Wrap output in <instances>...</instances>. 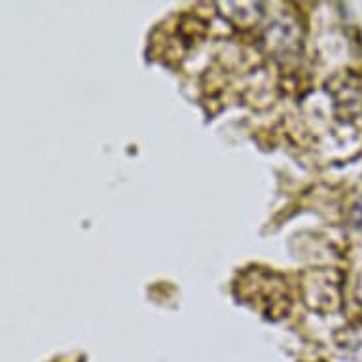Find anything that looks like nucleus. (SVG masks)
<instances>
[{"instance_id":"1","label":"nucleus","mask_w":362,"mask_h":362,"mask_svg":"<svg viewBox=\"0 0 362 362\" xmlns=\"http://www.w3.org/2000/svg\"><path fill=\"white\" fill-rule=\"evenodd\" d=\"M353 222L356 226H362V199L353 207Z\"/></svg>"}]
</instances>
